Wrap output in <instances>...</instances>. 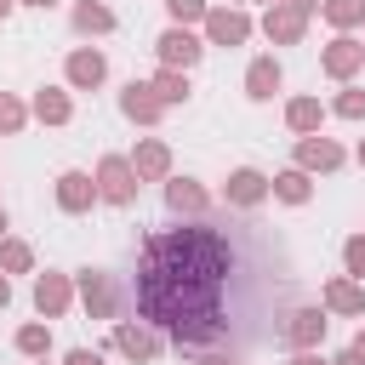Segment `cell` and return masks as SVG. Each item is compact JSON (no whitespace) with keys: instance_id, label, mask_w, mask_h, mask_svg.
<instances>
[{"instance_id":"cell-17","label":"cell","mask_w":365,"mask_h":365,"mask_svg":"<svg viewBox=\"0 0 365 365\" xmlns=\"http://www.w3.org/2000/svg\"><path fill=\"white\" fill-rule=\"evenodd\" d=\"M131 171H137V177H148V182H160V177L171 171V148H165V143H137Z\"/></svg>"},{"instance_id":"cell-16","label":"cell","mask_w":365,"mask_h":365,"mask_svg":"<svg viewBox=\"0 0 365 365\" xmlns=\"http://www.w3.org/2000/svg\"><path fill=\"white\" fill-rule=\"evenodd\" d=\"M274 91H279V63H274V57H257V63L245 68V97L268 103Z\"/></svg>"},{"instance_id":"cell-29","label":"cell","mask_w":365,"mask_h":365,"mask_svg":"<svg viewBox=\"0 0 365 365\" xmlns=\"http://www.w3.org/2000/svg\"><path fill=\"white\" fill-rule=\"evenodd\" d=\"M23 120H29V108H23L17 97H6V91H0V131L11 137V131H23Z\"/></svg>"},{"instance_id":"cell-14","label":"cell","mask_w":365,"mask_h":365,"mask_svg":"<svg viewBox=\"0 0 365 365\" xmlns=\"http://www.w3.org/2000/svg\"><path fill=\"white\" fill-rule=\"evenodd\" d=\"M262 194H268V177H262V171H251V165H240V171L228 177V205H240V211H251V205H262Z\"/></svg>"},{"instance_id":"cell-2","label":"cell","mask_w":365,"mask_h":365,"mask_svg":"<svg viewBox=\"0 0 365 365\" xmlns=\"http://www.w3.org/2000/svg\"><path fill=\"white\" fill-rule=\"evenodd\" d=\"M97 200H108V205H131V200H137V171H131V160L103 154V165H97Z\"/></svg>"},{"instance_id":"cell-41","label":"cell","mask_w":365,"mask_h":365,"mask_svg":"<svg viewBox=\"0 0 365 365\" xmlns=\"http://www.w3.org/2000/svg\"><path fill=\"white\" fill-rule=\"evenodd\" d=\"M359 165H365V143H359Z\"/></svg>"},{"instance_id":"cell-35","label":"cell","mask_w":365,"mask_h":365,"mask_svg":"<svg viewBox=\"0 0 365 365\" xmlns=\"http://www.w3.org/2000/svg\"><path fill=\"white\" fill-rule=\"evenodd\" d=\"M291 365H331V359H319V354H297Z\"/></svg>"},{"instance_id":"cell-28","label":"cell","mask_w":365,"mask_h":365,"mask_svg":"<svg viewBox=\"0 0 365 365\" xmlns=\"http://www.w3.org/2000/svg\"><path fill=\"white\" fill-rule=\"evenodd\" d=\"M165 11H171V23H205V0H165Z\"/></svg>"},{"instance_id":"cell-42","label":"cell","mask_w":365,"mask_h":365,"mask_svg":"<svg viewBox=\"0 0 365 365\" xmlns=\"http://www.w3.org/2000/svg\"><path fill=\"white\" fill-rule=\"evenodd\" d=\"M0 234H6V211H0Z\"/></svg>"},{"instance_id":"cell-3","label":"cell","mask_w":365,"mask_h":365,"mask_svg":"<svg viewBox=\"0 0 365 365\" xmlns=\"http://www.w3.org/2000/svg\"><path fill=\"white\" fill-rule=\"evenodd\" d=\"M154 51H160V63H165V68H194V63L205 57V46H200L182 23H171V29L154 40Z\"/></svg>"},{"instance_id":"cell-4","label":"cell","mask_w":365,"mask_h":365,"mask_svg":"<svg viewBox=\"0 0 365 365\" xmlns=\"http://www.w3.org/2000/svg\"><path fill=\"white\" fill-rule=\"evenodd\" d=\"M114 348H120L125 359H137V365H154L165 342H160L148 325H125V319H120V325H114Z\"/></svg>"},{"instance_id":"cell-27","label":"cell","mask_w":365,"mask_h":365,"mask_svg":"<svg viewBox=\"0 0 365 365\" xmlns=\"http://www.w3.org/2000/svg\"><path fill=\"white\" fill-rule=\"evenodd\" d=\"M17 348H23V354H34V359H40V354H46V348H51V331H46V325H23V331H17Z\"/></svg>"},{"instance_id":"cell-26","label":"cell","mask_w":365,"mask_h":365,"mask_svg":"<svg viewBox=\"0 0 365 365\" xmlns=\"http://www.w3.org/2000/svg\"><path fill=\"white\" fill-rule=\"evenodd\" d=\"M29 262H34V251L23 240H0V268L6 274H29Z\"/></svg>"},{"instance_id":"cell-8","label":"cell","mask_w":365,"mask_h":365,"mask_svg":"<svg viewBox=\"0 0 365 365\" xmlns=\"http://www.w3.org/2000/svg\"><path fill=\"white\" fill-rule=\"evenodd\" d=\"M91 200H97V182H91L86 171H63V177H57V205H63L68 217L91 211Z\"/></svg>"},{"instance_id":"cell-15","label":"cell","mask_w":365,"mask_h":365,"mask_svg":"<svg viewBox=\"0 0 365 365\" xmlns=\"http://www.w3.org/2000/svg\"><path fill=\"white\" fill-rule=\"evenodd\" d=\"M68 297H74V291H68L63 274H40V279H34V308H40L46 319H57V314L68 308Z\"/></svg>"},{"instance_id":"cell-44","label":"cell","mask_w":365,"mask_h":365,"mask_svg":"<svg viewBox=\"0 0 365 365\" xmlns=\"http://www.w3.org/2000/svg\"><path fill=\"white\" fill-rule=\"evenodd\" d=\"M268 6H274V0H268Z\"/></svg>"},{"instance_id":"cell-32","label":"cell","mask_w":365,"mask_h":365,"mask_svg":"<svg viewBox=\"0 0 365 365\" xmlns=\"http://www.w3.org/2000/svg\"><path fill=\"white\" fill-rule=\"evenodd\" d=\"M68 365H103V354H97V348H74V354H68Z\"/></svg>"},{"instance_id":"cell-1","label":"cell","mask_w":365,"mask_h":365,"mask_svg":"<svg viewBox=\"0 0 365 365\" xmlns=\"http://www.w3.org/2000/svg\"><path fill=\"white\" fill-rule=\"evenodd\" d=\"M234 251L217 228H165L148 234L143 268H137V314L160 331L182 325H222V291H228Z\"/></svg>"},{"instance_id":"cell-20","label":"cell","mask_w":365,"mask_h":365,"mask_svg":"<svg viewBox=\"0 0 365 365\" xmlns=\"http://www.w3.org/2000/svg\"><path fill=\"white\" fill-rule=\"evenodd\" d=\"M74 29H80V34H108V29H114V11L97 6V0H80V6H74Z\"/></svg>"},{"instance_id":"cell-40","label":"cell","mask_w":365,"mask_h":365,"mask_svg":"<svg viewBox=\"0 0 365 365\" xmlns=\"http://www.w3.org/2000/svg\"><path fill=\"white\" fill-rule=\"evenodd\" d=\"M23 6H51V0H23Z\"/></svg>"},{"instance_id":"cell-39","label":"cell","mask_w":365,"mask_h":365,"mask_svg":"<svg viewBox=\"0 0 365 365\" xmlns=\"http://www.w3.org/2000/svg\"><path fill=\"white\" fill-rule=\"evenodd\" d=\"M291 6H302V11H314V0H291Z\"/></svg>"},{"instance_id":"cell-10","label":"cell","mask_w":365,"mask_h":365,"mask_svg":"<svg viewBox=\"0 0 365 365\" xmlns=\"http://www.w3.org/2000/svg\"><path fill=\"white\" fill-rule=\"evenodd\" d=\"M80 297H86V308L97 319H114V308H120V291H114L108 274H80Z\"/></svg>"},{"instance_id":"cell-22","label":"cell","mask_w":365,"mask_h":365,"mask_svg":"<svg viewBox=\"0 0 365 365\" xmlns=\"http://www.w3.org/2000/svg\"><path fill=\"white\" fill-rule=\"evenodd\" d=\"M34 114H40L46 125H63V120L74 114V103H68V91H51V86H46V91L34 97Z\"/></svg>"},{"instance_id":"cell-11","label":"cell","mask_w":365,"mask_h":365,"mask_svg":"<svg viewBox=\"0 0 365 365\" xmlns=\"http://www.w3.org/2000/svg\"><path fill=\"white\" fill-rule=\"evenodd\" d=\"M279 336H285L291 348H314V342L325 336V314H319V308H297V314L279 325Z\"/></svg>"},{"instance_id":"cell-5","label":"cell","mask_w":365,"mask_h":365,"mask_svg":"<svg viewBox=\"0 0 365 365\" xmlns=\"http://www.w3.org/2000/svg\"><path fill=\"white\" fill-rule=\"evenodd\" d=\"M302 29H308V11H302V6H268V17H262V34H268L274 46H297Z\"/></svg>"},{"instance_id":"cell-6","label":"cell","mask_w":365,"mask_h":365,"mask_svg":"<svg viewBox=\"0 0 365 365\" xmlns=\"http://www.w3.org/2000/svg\"><path fill=\"white\" fill-rule=\"evenodd\" d=\"M205 40L211 46H245L251 40V17L245 11H228V6L222 11H205Z\"/></svg>"},{"instance_id":"cell-24","label":"cell","mask_w":365,"mask_h":365,"mask_svg":"<svg viewBox=\"0 0 365 365\" xmlns=\"http://www.w3.org/2000/svg\"><path fill=\"white\" fill-rule=\"evenodd\" d=\"M319 114H325L319 97H297V103L285 108V125H291V131H319Z\"/></svg>"},{"instance_id":"cell-12","label":"cell","mask_w":365,"mask_h":365,"mask_svg":"<svg viewBox=\"0 0 365 365\" xmlns=\"http://www.w3.org/2000/svg\"><path fill=\"white\" fill-rule=\"evenodd\" d=\"M319 63H325V74H331V80H348V74L365 63V46L342 34V40H331V46H325V57H319Z\"/></svg>"},{"instance_id":"cell-34","label":"cell","mask_w":365,"mask_h":365,"mask_svg":"<svg viewBox=\"0 0 365 365\" xmlns=\"http://www.w3.org/2000/svg\"><path fill=\"white\" fill-rule=\"evenodd\" d=\"M331 365H365V354H354V348H348V354H342V359H331Z\"/></svg>"},{"instance_id":"cell-21","label":"cell","mask_w":365,"mask_h":365,"mask_svg":"<svg viewBox=\"0 0 365 365\" xmlns=\"http://www.w3.org/2000/svg\"><path fill=\"white\" fill-rule=\"evenodd\" d=\"M148 86H154V97H160L165 108H171V103H188V74H182V68H160Z\"/></svg>"},{"instance_id":"cell-31","label":"cell","mask_w":365,"mask_h":365,"mask_svg":"<svg viewBox=\"0 0 365 365\" xmlns=\"http://www.w3.org/2000/svg\"><path fill=\"white\" fill-rule=\"evenodd\" d=\"M336 114L342 120H365V91H342L336 97Z\"/></svg>"},{"instance_id":"cell-36","label":"cell","mask_w":365,"mask_h":365,"mask_svg":"<svg viewBox=\"0 0 365 365\" xmlns=\"http://www.w3.org/2000/svg\"><path fill=\"white\" fill-rule=\"evenodd\" d=\"M11 302V279H6V268H0V308Z\"/></svg>"},{"instance_id":"cell-43","label":"cell","mask_w":365,"mask_h":365,"mask_svg":"<svg viewBox=\"0 0 365 365\" xmlns=\"http://www.w3.org/2000/svg\"><path fill=\"white\" fill-rule=\"evenodd\" d=\"M40 365H46V359H40Z\"/></svg>"},{"instance_id":"cell-9","label":"cell","mask_w":365,"mask_h":365,"mask_svg":"<svg viewBox=\"0 0 365 365\" xmlns=\"http://www.w3.org/2000/svg\"><path fill=\"white\" fill-rule=\"evenodd\" d=\"M103 80H108V63H103V51H91V46L68 51V86L91 91V86H103Z\"/></svg>"},{"instance_id":"cell-23","label":"cell","mask_w":365,"mask_h":365,"mask_svg":"<svg viewBox=\"0 0 365 365\" xmlns=\"http://www.w3.org/2000/svg\"><path fill=\"white\" fill-rule=\"evenodd\" d=\"M268 188H274V194H279L285 205H302V200L314 194V188H308V171H302V165H297V171H279V177H274Z\"/></svg>"},{"instance_id":"cell-38","label":"cell","mask_w":365,"mask_h":365,"mask_svg":"<svg viewBox=\"0 0 365 365\" xmlns=\"http://www.w3.org/2000/svg\"><path fill=\"white\" fill-rule=\"evenodd\" d=\"M354 354H365V331H359V336H354Z\"/></svg>"},{"instance_id":"cell-37","label":"cell","mask_w":365,"mask_h":365,"mask_svg":"<svg viewBox=\"0 0 365 365\" xmlns=\"http://www.w3.org/2000/svg\"><path fill=\"white\" fill-rule=\"evenodd\" d=\"M11 6H17V0H0V23H6V17H11Z\"/></svg>"},{"instance_id":"cell-7","label":"cell","mask_w":365,"mask_h":365,"mask_svg":"<svg viewBox=\"0 0 365 365\" xmlns=\"http://www.w3.org/2000/svg\"><path fill=\"white\" fill-rule=\"evenodd\" d=\"M160 108H165V103L154 97V86H148V80H131V86L120 91V114H125V120H137V125H154V120H160Z\"/></svg>"},{"instance_id":"cell-25","label":"cell","mask_w":365,"mask_h":365,"mask_svg":"<svg viewBox=\"0 0 365 365\" xmlns=\"http://www.w3.org/2000/svg\"><path fill=\"white\" fill-rule=\"evenodd\" d=\"M319 11H325L331 29H354L365 17V0H319Z\"/></svg>"},{"instance_id":"cell-19","label":"cell","mask_w":365,"mask_h":365,"mask_svg":"<svg viewBox=\"0 0 365 365\" xmlns=\"http://www.w3.org/2000/svg\"><path fill=\"white\" fill-rule=\"evenodd\" d=\"M325 308L331 314H365V291L354 279H325Z\"/></svg>"},{"instance_id":"cell-18","label":"cell","mask_w":365,"mask_h":365,"mask_svg":"<svg viewBox=\"0 0 365 365\" xmlns=\"http://www.w3.org/2000/svg\"><path fill=\"white\" fill-rule=\"evenodd\" d=\"M165 205H171V211H188V217H200V211H205V188H200L194 177H177V182H165Z\"/></svg>"},{"instance_id":"cell-30","label":"cell","mask_w":365,"mask_h":365,"mask_svg":"<svg viewBox=\"0 0 365 365\" xmlns=\"http://www.w3.org/2000/svg\"><path fill=\"white\" fill-rule=\"evenodd\" d=\"M342 262H348V274H359V279H365V234H354V240L342 245Z\"/></svg>"},{"instance_id":"cell-13","label":"cell","mask_w":365,"mask_h":365,"mask_svg":"<svg viewBox=\"0 0 365 365\" xmlns=\"http://www.w3.org/2000/svg\"><path fill=\"white\" fill-rule=\"evenodd\" d=\"M297 165H302V171H336V165H342V148H336L331 137H302V143H297Z\"/></svg>"},{"instance_id":"cell-33","label":"cell","mask_w":365,"mask_h":365,"mask_svg":"<svg viewBox=\"0 0 365 365\" xmlns=\"http://www.w3.org/2000/svg\"><path fill=\"white\" fill-rule=\"evenodd\" d=\"M194 365H234V359H228V354H200Z\"/></svg>"}]
</instances>
